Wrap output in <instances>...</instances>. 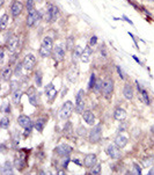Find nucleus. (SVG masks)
Here are the masks:
<instances>
[{
  "label": "nucleus",
  "mask_w": 154,
  "mask_h": 175,
  "mask_svg": "<svg viewBox=\"0 0 154 175\" xmlns=\"http://www.w3.org/2000/svg\"><path fill=\"white\" fill-rule=\"evenodd\" d=\"M142 163H144L145 167L152 166V165H153V159H152V158H145V159L142 160Z\"/></svg>",
  "instance_id": "a19ab883"
},
{
  "label": "nucleus",
  "mask_w": 154,
  "mask_h": 175,
  "mask_svg": "<svg viewBox=\"0 0 154 175\" xmlns=\"http://www.w3.org/2000/svg\"><path fill=\"white\" fill-rule=\"evenodd\" d=\"M12 74H13V72H12V68H5L2 70V80L5 81H8L11 79V77H12Z\"/></svg>",
  "instance_id": "cd10ccee"
},
{
  "label": "nucleus",
  "mask_w": 154,
  "mask_h": 175,
  "mask_svg": "<svg viewBox=\"0 0 154 175\" xmlns=\"http://www.w3.org/2000/svg\"><path fill=\"white\" fill-rule=\"evenodd\" d=\"M17 123H19V125L22 126V128H27V126L33 124V123H31V120L29 118L28 116H26V115H20L19 118H17Z\"/></svg>",
  "instance_id": "4be33fe9"
},
{
  "label": "nucleus",
  "mask_w": 154,
  "mask_h": 175,
  "mask_svg": "<svg viewBox=\"0 0 154 175\" xmlns=\"http://www.w3.org/2000/svg\"><path fill=\"white\" fill-rule=\"evenodd\" d=\"M101 173V163H95L90 171V174H100Z\"/></svg>",
  "instance_id": "c9c22d12"
},
{
  "label": "nucleus",
  "mask_w": 154,
  "mask_h": 175,
  "mask_svg": "<svg viewBox=\"0 0 154 175\" xmlns=\"http://www.w3.org/2000/svg\"><path fill=\"white\" fill-rule=\"evenodd\" d=\"M19 143H20V135L17 132H15L14 137H13V145H14V147H16L19 145Z\"/></svg>",
  "instance_id": "ea45409f"
},
{
  "label": "nucleus",
  "mask_w": 154,
  "mask_h": 175,
  "mask_svg": "<svg viewBox=\"0 0 154 175\" xmlns=\"http://www.w3.org/2000/svg\"><path fill=\"white\" fill-rule=\"evenodd\" d=\"M82 116H84V120L87 124H89V125H94L95 124V116H94V114L90 110H85L82 113Z\"/></svg>",
  "instance_id": "f3484780"
},
{
  "label": "nucleus",
  "mask_w": 154,
  "mask_h": 175,
  "mask_svg": "<svg viewBox=\"0 0 154 175\" xmlns=\"http://www.w3.org/2000/svg\"><path fill=\"white\" fill-rule=\"evenodd\" d=\"M22 68H23V64H22V63H19V64L16 65V68H15L14 76L20 77V76H21V72H22Z\"/></svg>",
  "instance_id": "4c0bfd02"
},
{
  "label": "nucleus",
  "mask_w": 154,
  "mask_h": 175,
  "mask_svg": "<svg viewBox=\"0 0 154 175\" xmlns=\"http://www.w3.org/2000/svg\"><path fill=\"white\" fill-rule=\"evenodd\" d=\"M45 123H46V120L45 118H38L37 121L35 122V129L38 131V132H42L44 126H45Z\"/></svg>",
  "instance_id": "bb28decb"
},
{
  "label": "nucleus",
  "mask_w": 154,
  "mask_h": 175,
  "mask_svg": "<svg viewBox=\"0 0 154 175\" xmlns=\"http://www.w3.org/2000/svg\"><path fill=\"white\" fill-rule=\"evenodd\" d=\"M148 174H150V175H154V167H152V168L150 169V172H148Z\"/></svg>",
  "instance_id": "864d4df0"
},
{
  "label": "nucleus",
  "mask_w": 154,
  "mask_h": 175,
  "mask_svg": "<svg viewBox=\"0 0 154 175\" xmlns=\"http://www.w3.org/2000/svg\"><path fill=\"white\" fill-rule=\"evenodd\" d=\"M37 94H38V93H36L35 88H30V89L28 91L29 101H30V103H31L34 107H36V106L38 105V97H37Z\"/></svg>",
  "instance_id": "6ab92c4d"
},
{
  "label": "nucleus",
  "mask_w": 154,
  "mask_h": 175,
  "mask_svg": "<svg viewBox=\"0 0 154 175\" xmlns=\"http://www.w3.org/2000/svg\"><path fill=\"white\" fill-rule=\"evenodd\" d=\"M77 76H78V72L75 71V72H73V68H72V71L69 72V76H67V78H69V80L71 82H74V81L77 80Z\"/></svg>",
  "instance_id": "e433bc0d"
},
{
  "label": "nucleus",
  "mask_w": 154,
  "mask_h": 175,
  "mask_svg": "<svg viewBox=\"0 0 154 175\" xmlns=\"http://www.w3.org/2000/svg\"><path fill=\"white\" fill-rule=\"evenodd\" d=\"M17 46H19V37L13 36L11 40L8 41V43H7V50L9 52L14 54L15 51H16V49H17Z\"/></svg>",
  "instance_id": "4468645a"
},
{
  "label": "nucleus",
  "mask_w": 154,
  "mask_h": 175,
  "mask_svg": "<svg viewBox=\"0 0 154 175\" xmlns=\"http://www.w3.org/2000/svg\"><path fill=\"white\" fill-rule=\"evenodd\" d=\"M31 130H33V124L27 126V128H25V134H23V136H25V137H28V136L31 134Z\"/></svg>",
  "instance_id": "37998d69"
},
{
  "label": "nucleus",
  "mask_w": 154,
  "mask_h": 175,
  "mask_svg": "<svg viewBox=\"0 0 154 175\" xmlns=\"http://www.w3.org/2000/svg\"><path fill=\"white\" fill-rule=\"evenodd\" d=\"M133 167H134V172L137 173V174H141V167L139 166V163H137V162H133Z\"/></svg>",
  "instance_id": "c03bdc74"
},
{
  "label": "nucleus",
  "mask_w": 154,
  "mask_h": 175,
  "mask_svg": "<svg viewBox=\"0 0 154 175\" xmlns=\"http://www.w3.org/2000/svg\"><path fill=\"white\" fill-rule=\"evenodd\" d=\"M0 126H1L2 129H7V128L9 126V118H8L7 116L1 117V120H0Z\"/></svg>",
  "instance_id": "2f4dec72"
},
{
  "label": "nucleus",
  "mask_w": 154,
  "mask_h": 175,
  "mask_svg": "<svg viewBox=\"0 0 154 175\" xmlns=\"http://www.w3.org/2000/svg\"><path fill=\"white\" fill-rule=\"evenodd\" d=\"M4 2H5V0H0V6H2V5H4Z\"/></svg>",
  "instance_id": "5fc2aeb1"
},
{
  "label": "nucleus",
  "mask_w": 154,
  "mask_h": 175,
  "mask_svg": "<svg viewBox=\"0 0 154 175\" xmlns=\"http://www.w3.org/2000/svg\"><path fill=\"white\" fill-rule=\"evenodd\" d=\"M96 43H98V37L96 36H92V38L89 41V44L90 45H95Z\"/></svg>",
  "instance_id": "09e8293b"
},
{
  "label": "nucleus",
  "mask_w": 154,
  "mask_h": 175,
  "mask_svg": "<svg viewBox=\"0 0 154 175\" xmlns=\"http://www.w3.org/2000/svg\"><path fill=\"white\" fill-rule=\"evenodd\" d=\"M7 22H8V15L7 14H4L0 19V28L4 30L6 29V26H7Z\"/></svg>",
  "instance_id": "c756f323"
},
{
  "label": "nucleus",
  "mask_w": 154,
  "mask_h": 175,
  "mask_svg": "<svg viewBox=\"0 0 154 175\" xmlns=\"http://www.w3.org/2000/svg\"><path fill=\"white\" fill-rule=\"evenodd\" d=\"M127 137L123 135H119L116 137V139H115V145L117 146L118 148H123L126 146V144H127Z\"/></svg>",
  "instance_id": "aec40b11"
},
{
  "label": "nucleus",
  "mask_w": 154,
  "mask_h": 175,
  "mask_svg": "<svg viewBox=\"0 0 154 175\" xmlns=\"http://www.w3.org/2000/svg\"><path fill=\"white\" fill-rule=\"evenodd\" d=\"M35 84H36L37 87L42 86V72L41 71H37L36 74H35Z\"/></svg>",
  "instance_id": "7c9ffc66"
},
{
  "label": "nucleus",
  "mask_w": 154,
  "mask_h": 175,
  "mask_svg": "<svg viewBox=\"0 0 154 175\" xmlns=\"http://www.w3.org/2000/svg\"><path fill=\"white\" fill-rule=\"evenodd\" d=\"M69 162H70V158H69V155H67V157H65V159L63 160V169H66V168H67Z\"/></svg>",
  "instance_id": "a18cd8bd"
},
{
  "label": "nucleus",
  "mask_w": 154,
  "mask_h": 175,
  "mask_svg": "<svg viewBox=\"0 0 154 175\" xmlns=\"http://www.w3.org/2000/svg\"><path fill=\"white\" fill-rule=\"evenodd\" d=\"M95 84H96V78H95V74L93 73V74H90V79H89V82H88V88H93L94 89V87H95Z\"/></svg>",
  "instance_id": "f704fd0d"
},
{
  "label": "nucleus",
  "mask_w": 154,
  "mask_h": 175,
  "mask_svg": "<svg viewBox=\"0 0 154 175\" xmlns=\"http://www.w3.org/2000/svg\"><path fill=\"white\" fill-rule=\"evenodd\" d=\"M63 131H64V135L67 136V137H71V136L73 135L74 131H73V126H72V123H71V122H66V123H65Z\"/></svg>",
  "instance_id": "a878e982"
},
{
  "label": "nucleus",
  "mask_w": 154,
  "mask_h": 175,
  "mask_svg": "<svg viewBox=\"0 0 154 175\" xmlns=\"http://www.w3.org/2000/svg\"><path fill=\"white\" fill-rule=\"evenodd\" d=\"M73 109H74L73 103H72L71 101H66V102L63 105L60 111H59V117H60V120H63V121L69 120L71 117V115H72V113H73Z\"/></svg>",
  "instance_id": "f03ea898"
},
{
  "label": "nucleus",
  "mask_w": 154,
  "mask_h": 175,
  "mask_svg": "<svg viewBox=\"0 0 154 175\" xmlns=\"http://www.w3.org/2000/svg\"><path fill=\"white\" fill-rule=\"evenodd\" d=\"M4 59H5V51H4V49H1V51H0V64H4Z\"/></svg>",
  "instance_id": "8fccbe9b"
},
{
  "label": "nucleus",
  "mask_w": 154,
  "mask_h": 175,
  "mask_svg": "<svg viewBox=\"0 0 154 175\" xmlns=\"http://www.w3.org/2000/svg\"><path fill=\"white\" fill-rule=\"evenodd\" d=\"M101 137H102V124H96L90 130L88 139H89L90 143H98V142H100Z\"/></svg>",
  "instance_id": "7ed1b4c3"
},
{
  "label": "nucleus",
  "mask_w": 154,
  "mask_h": 175,
  "mask_svg": "<svg viewBox=\"0 0 154 175\" xmlns=\"http://www.w3.org/2000/svg\"><path fill=\"white\" fill-rule=\"evenodd\" d=\"M123 94H124V97L126 100H132L133 99V95H134V92H133V88L131 85L126 84L124 86V89H123Z\"/></svg>",
  "instance_id": "5701e85b"
},
{
  "label": "nucleus",
  "mask_w": 154,
  "mask_h": 175,
  "mask_svg": "<svg viewBox=\"0 0 154 175\" xmlns=\"http://www.w3.org/2000/svg\"><path fill=\"white\" fill-rule=\"evenodd\" d=\"M21 91L20 89H17V91H15L13 95H12V99H13V102H14V105H19L20 103V100H21Z\"/></svg>",
  "instance_id": "c85d7f7f"
},
{
  "label": "nucleus",
  "mask_w": 154,
  "mask_h": 175,
  "mask_svg": "<svg viewBox=\"0 0 154 175\" xmlns=\"http://www.w3.org/2000/svg\"><path fill=\"white\" fill-rule=\"evenodd\" d=\"M66 48H67L69 50L74 48V38H73V37H69V40L66 42Z\"/></svg>",
  "instance_id": "58836bf2"
},
{
  "label": "nucleus",
  "mask_w": 154,
  "mask_h": 175,
  "mask_svg": "<svg viewBox=\"0 0 154 175\" xmlns=\"http://www.w3.org/2000/svg\"><path fill=\"white\" fill-rule=\"evenodd\" d=\"M23 11V4L20 1V0H15L14 2L12 4V7H11V14L13 17H17L20 14L22 13Z\"/></svg>",
  "instance_id": "9d476101"
},
{
  "label": "nucleus",
  "mask_w": 154,
  "mask_h": 175,
  "mask_svg": "<svg viewBox=\"0 0 154 175\" xmlns=\"http://www.w3.org/2000/svg\"><path fill=\"white\" fill-rule=\"evenodd\" d=\"M85 91L84 89H80L78 92V94L75 96V110L79 113V114H82L85 110Z\"/></svg>",
  "instance_id": "39448f33"
},
{
  "label": "nucleus",
  "mask_w": 154,
  "mask_h": 175,
  "mask_svg": "<svg viewBox=\"0 0 154 175\" xmlns=\"http://www.w3.org/2000/svg\"><path fill=\"white\" fill-rule=\"evenodd\" d=\"M56 153L58 155H61V157H67L72 153V146H70L69 144H60L58 145L56 148Z\"/></svg>",
  "instance_id": "1a4fd4ad"
},
{
  "label": "nucleus",
  "mask_w": 154,
  "mask_h": 175,
  "mask_svg": "<svg viewBox=\"0 0 154 175\" xmlns=\"http://www.w3.org/2000/svg\"><path fill=\"white\" fill-rule=\"evenodd\" d=\"M34 6H35V0H28L27 1V9L29 12L34 11Z\"/></svg>",
  "instance_id": "79ce46f5"
},
{
  "label": "nucleus",
  "mask_w": 154,
  "mask_h": 175,
  "mask_svg": "<svg viewBox=\"0 0 154 175\" xmlns=\"http://www.w3.org/2000/svg\"><path fill=\"white\" fill-rule=\"evenodd\" d=\"M35 63H36V58L33 54H26L22 64H23V68L27 70V71H31L34 66H35Z\"/></svg>",
  "instance_id": "0eeeda50"
},
{
  "label": "nucleus",
  "mask_w": 154,
  "mask_h": 175,
  "mask_svg": "<svg viewBox=\"0 0 154 175\" xmlns=\"http://www.w3.org/2000/svg\"><path fill=\"white\" fill-rule=\"evenodd\" d=\"M58 15H59L58 8L55 5L49 4L48 5V20H49V22H56L57 19H58Z\"/></svg>",
  "instance_id": "6e6552de"
},
{
  "label": "nucleus",
  "mask_w": 154,
  "mask_h": 175,
  "mask_svg": "<svg viewBox=\"0 0 154 175\" xmlns=\"http://www.w3.org/2000/svg\"><path fill=\"white\" fill-rule=\"evenodd\" d=\"M2 109H4V113H11V107H9V103L5 105Z\"/></svg>",
  "instance_id": "3c124183"
},
{
  "label": "nucleus",
  "mask_w": 154,
  "mask_h": 175,
  "mask_svg": "<svg viewBox=\"0 0 154 175\" xmlns=\"http://www.w3.org/2000/svg\"><path fill=\"white\" fill-rule=\"evenodd\" d=\"M19 81L17 80H12L9 82V89H11V92L12 93H14L15 91H17L19 89Z\"/></svg>",
  "instance_id": "72a5a7b5"
},
{
  "label": "nucleus",
  "mask_w": 154,
  "mask_h": 175,
  "mask_svg": "<svg viewBox=\"0 0 154 175\" xmlns=\"http://www.w3.org/2000/svg\"><path fill=\"white\" fill-rule=\"evenodd\" d=\"M41 17H42V15H41V12H40V11L34 9V11L29 12L28 16H27V25H28L29 27H34L36 23L40 22Z\"/></svg>",
  "instance_id": "423d86ee"
},
{
  "label": "nucleus",
  "mask_w": 154,
  "mask_h": 175,
  "mask_svg": "<svg viewBox=\"0 0 154 175\" xmlns=\"http://www.w3.org/2000/svg\"><path fill=\"white\" fill-rule=\"evenodd\" d=\"M107 153L111 159H115V160L119 159V157H121V152H119V150L116 145H109L107 147Z\"/></svg>",
  "instance_id": "ddd939ff"
},
{
  "label": "nucleus",
  "mask_w": 154,
  "mask_h": 175,
  "mask_svg": "<svg viewBox=\"0 0 154 175\" xmlns=\"http://www.w3.org/2000/svg\"><path fill=\"white\" fill-rule=\"evenodd\" d=\"M92 54H93V51H92V48L90 46H86L84 49V52L81 54V62L82 63H88L89 60H90V57H92Z\"/></svg>",
  "instance_id": "412c9836"
},
{
  "label": "nucleus",
  "mask_w": 154,
  "mask_h": 175,
  "mask_svg": "<svg viewBox=\"0 0 154 175\" xmlns=\"http://www.w3.org/2000/svg\"><path fill=\"white\" fill-rule=\"evenodd\" d=\"M1 172H2L4 174H12V173H13V165H12V162L8 161V160L5 162L4 166H2Z\"/></svg>",
  "instance_id": "b1692460"
},
{
  "label": "nucleus",
  "mask_w": 154,
  "mask_h": 175,
  "mask_svg": "<svg viewBox=\"0 0 154 175\" xmlns=\"http://www.w3.org/2000/svg\"><path fill=\"white\" fill-rule=\"evenodd\" d=\"M84 163H85V166H86V167L92 168V167L96 163V155H95V154H93V153L87 154V155L85 157V159H84Z\"/></svg>",
  "instance_id": "dca6fc26"
},
{
  "label": "nucleus",
  "mask_w": 154,
  "mask_h": 175,
  "mask_svg": "<svg viewBox=\"0 0 154 175\" xmlns=\"http://www.w3.org/2000/svg\"><path fill=\"white\" fill-rule=\"evenodd\" d=\"M45 95H46V99H48L49 101H52V100L56 97L57 91L55 89V88H52V89H50L49 92H46V93H45Z\"/></svg>",
  "instance_id": "473e14b6"
},
{
  "label": "nucleus",
  "mask_w": 154,
  "mask_h": 175,
  "mask_svg": "<svg viewBox=\"0 0 154 175\" xmlns=\"http://www.w3.org/2000/svg\"><path fill=\"white\" fill-rule=\"evenodd\" d=\"M78 135H80V136L86 135V129H85L82 125H80V126L78 128Z\"/></svg>",
  "instance_id": "49530a36"
},
{
  "label": "nucleus",
  "mask_w": 154,
  "mask_h": 175,
  "mask_svg": "<svg viewBox=\"0 0 154 175\" xmlns=\"http://www.w3.org/2000/svg\"><path fill=\"white\" fill-rule=\"evenodd\" d=\"M52 51H54V42H52V38L49 37V36H46L42 41L41 49H40V54L42 56L43 58H45V57H49L50 54H52Z\"/></svg>",
  "instance_id": "f257e3e1"
},
{
  "label": "nucleus",
  "mask_w": 154,
  "mask_h": 175,
  "mask_svg": "<svg viewBox=\"0 0 154 175\" xmlns=\"http://www.w3.org/2000/svg\"><path fill=\"white\" fill-rule=\"evenodd\" d=\"M52 88H55V87H54V84H49V85H46V87H45L44 92L46 93V92H49V91H50V89H52Z\"/></svg>",
  "instance_id": "603ef678"
},
{
  "label": "nucleus",
  "mask_w": 154,
  "mask_h": 175,
  "mask_svg": "<svg viewBox=\"0 0 154 175\" xmlns=\"http://www.w3.org/2000/svg\"><path fill=\"white\" fill-rule=\"evenodd\" d=\"M26 154L23 153V152H20L16 157H15V160H14V165H15V168L16 169H22L23 167H25V165H26Z\"/></svg>",
  "instance_id": "f8f14e48"
},
{
  "label": "nucleus",
  "mask_w": 154,
  "mask_h": 175,
  "mask_svg": "<svg viewBox=\"0 0 154 175\" xmlns=\"http://www.w3.org/2000/svg\"><path fill=\"white\" fill-rule=\"evenodd\" d=\"M112 92H114V80L111 78H108L102 84V93L106 99H109L112 95Z\"/></svg>",
  "instance_id": "20e7f679"
},
{
  "label": "nucleus",
  "mask_w": 154,
  "mask_h": 175,
  "mask_svg": "<svg viewBox=\"0 0 154 175\" xmlns=\"http://www.w3.org/2000/svg\"><path fill=\"white\" fill-rule=\"evenodd\" d=\"M117 72H118L119 77H121L122 79H124V78H125V76H124V72H123V70L121 68V66H117Z\"/></svg>",
  "instance_id": "de8ad7c7"
},
{
  "label": "nucleus",
  "mask_w": 154,
  "mask_h": 175,
  "mask_svg": "<svg viewBox=\"0 0 154 175\" xmlns=\"http://www.w3.org/2000/svg\"><path fill=\"white\" fill-rule=\"evenodd\" d=\"M137 82V87H138V91H139V94H140V99H141V101L145 103V105H150V97H148V93L141 87L139 85V82L138 81H136Z\"/></svg>",
  "instance_id": "a211bd4d"
},
{
  "label": "nucleus",
  "mask_w": 154,
  "mask_h": 175,
  "mask_svg": "<svg viewBox=\"0 0 154 175\" xmlns=\"http://www.w3.org/2000/svg\"><path fill=\"white\" fill-rule=\"evenodd\" d=\"M65 48L64 44H58L56 48L54 49V58L56 62H61L65 57Z\"/></svg>",
  "instance_id": "9b49d317"
},
{
  "label": "nucleus",
  "mask_w": 154,
  "mask_h": 175,
  "mask_svg": "<svg viewBox=\"0 0 154 175\" xmlns=\"http://www.w3.org/2000/svg\"><path fill=\"white\" fill-rule=\"evenodd\" d=\"M84 52V48H81L80 45H77L73 50V60L77 62L79 58H81V54Z\"/></svg>",
  "instance_id": "393cba45"
},
{
  "label": "nucleus",
  "mask_w": 154,
  "mask_h": 175,
  "mask_svg": "<svg viewBox=\"0 0 154 175\" xmlns=\"http://www.w3.org/2000/svg\"><path fill=\"white\" fill-rule=\"evenodd\" d=\"M114 118L119 122L124 121L126 118V111L123 108H116L114 111Z\"/></svg>",
  "instance_id": "2eb2a0df"
}]
</instances>
